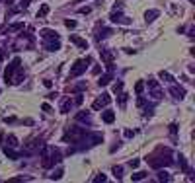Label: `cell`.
<instances>
[{
	"instance_id": "4",
	"label": "cell",
	"mask_w": 195,
	"mask_h": 183,
	"mask_svg": "<svg viewBox=\"0 0 195 183\" xmlns=\"http://www.w3.org/2000/svg\"><path fill=\"white\" fill-rule=\"evenodd\" d=\"M146 84H148V90H150V95H152L154 99H160V98L164 95V92L160 90V84L154 80V78H150V80H148Z\"/></svg>"
},
{
	"instance_id": "42",
	"label": "cell",
	"mask_w": 195,
	"mask_h": 183,
	"mask_svg": "<svg viewBox=\"0 0 195 183\" xmlns=\"http://www.w3.org/2000/svg\"><path fill=\"white\" fill-rule=\"evenodd\" d=\"M43 84L47 86V88H51V86H53V82H51V80H43Z\"/></svg>"
},
{
	"instance_id": "27",
	"label": "cell",
	"mask_w": 195,
	"mask_h": 183,
	"mask_svg": "<svg viewBox=\"0 0 195 183\" xmlns=\"http://www.w3.org/2000/svg\"><path fill=\"white\" fill-rule=\"evenodd\" d=\"M8 142H10L8 146H12V148H14V146H18V138H16L14 135H8Z\"/></svg>"
},
{
	"instance_id": "23",
	"label": "cell",
	"mask_w": 195,
	"mask_h": 183,
	"mask_svg": "<svg viewBox=\"0 0 195 183\" xmlns=\"http://www.w3.org/2000/svg\"><path fill=\"white\" fill-rule=\"evenodd\" d=\"M146 175H148L146 172H137L135 175H131V179H133V181H140V179H144Z\"/></svg>"
},
{
	"instance_id": "34",
	"label": "cell",
	"mask_w": 195,
	"mask_h": 183,
	"mask_svg": "<svg viewBox=\"0 0 195 183\" xmlns=\"http://www.w3.org/2000/svg\"><path fill=\"white\" fill-rule=\"evenodd\" d=\"M31 0H20V8H27Z\"/></svg>"
},
{
	"instance_id": "13",
	"label": "cell",
	"mask_w": 195,
	"mask_h": 183,
	"mask_svg": "<svg viewBox=\"0 0 195 183\" xmlns=\"http://www.w3.org/2000/svg\"><path fill=\"white\" fill-rule=\"evenodd\" d=\"M102 121H103V123H107V125H111V123L115 121V113H113L111 109H105V111L102 113Z\"/></svg>"
},
{
	"instance_id": "39",
	"label": "cell",
	"mask_w": 195,
	"mask_h": 183,
	"mask_svg": "<svg viewBox=\"0 0 195 183\" xmlns=\"http://www.w3.org/2000/svg\"><path fill=\"white\" fill-rule=\"evenodd\" d=\"M41 109H43V111H51V105H49V103H43V105H41Z\"/></svg>"
},
{
	"instance_id": "40",
	"label": "cell",
	"mask_w": 195,
	"mask_h": 183,
	"mask_svg": "<svg viewBox=\"0 0 195 183\" xmlns=\"http://www.w3.org/2000/svg\"><path fill=\"white\" fill-rule=\"evenodd\" d=\"M6 59V51H4V49H0V60H4Z\"/></svg>"
},
{
	"instance_id": "29",
	"label": "cell",
	"mask_w": 195,
	"mask_h": 183,
	"mask_svg": "<svg viewBox=\"0 0 195 183\" xmlns=\"http://www.w3.org/2000/svg\"><path fill=\"white\" fill-rule=\"evenodd\" d=\"M113 173H115V177H117V179H121V175H123V168H121V166H115V168H113Z\"/></svg>"
},
{
	"instance_id": "9",
	"label": "cell",
	"mask_w": 195,
	"mask_h": 183,
	"mask_svg": "<svg viewBox=\"0 0 195 183\" xmlns=\"http://www.w3.org/2000/svg\"><path fill=\"white\" fill-rule=\"evenodd\" d=\"M45 49H47V51H59L61 49V41L59 39H47L45 41Z\"/></svg>"
},
{
	"instance_id": "17",
	"label": "cell",
	"mask_w": 195,
	"mask_h": 183,
	"mask_svg": "<svg viewBox=\"0 0 195 183\" xmlns=\"http://www.w3.org/2000/svg\"><path fill=\"white\" fill-rule=\"evenodd\" d=\"M72 105H74V103H72V99H68V98L63 99V103H61V113H68Z\"/></svg>"
},
{
	"instance_id": "5",
	"label": "cell",
	"mask_w": 195,
	"mask_h": 183,
	"mask_svg": "<svg viewBox=\"0 0 195 183\" xmlns=\"http://www.w3.org/2000/svg\"><path fill=\"white\" fill-rule=\"evenodd\" d=\"M111 103V98H109V94H102V95H98V99L92 103V109H96L99 111L102 107H105V105H109Z\"/></svg>"
},
{
	"instance_id": "14",
	"label": "cell",
	"mask_w": 195,
	"mask_h": 183,
	"mask_svg": "<svg viewBox=\"0 0 195 183\" xmlns=\"http://www.w3.org/2000/svg\"><path fill=\"white\" fill-rule=\"evenodd\" d=\"M70 41H72L74 45H78L80 49H88V41H86V39H80L78 35H70Z\"/></svg>"
},
{
	"instance_id": "26",
	"label": "cell",
	"mask_w": 195,
	"mask_h": 183,
	"mask_svg": "<svg viewBox=\"0 0 195 183\" xmlns=\"http://www.w3.org/2000/svg\"><path fill=\"white\" fill-rule=\"evenodd\" d=\"M49 177H51V179H61V177H63V168H59L57 172H53Z\"/></svg>"
},
{
	"instance_id": "43",
	"label": "cell",
	"mask_w": 195,
	"mask_h": 183,
	"mask_svg": "<svg viewBox=\"0 0 195 183\" xmlns=\"http://www.w3.org/2000/svg\"><path fill=\"white\" fill-rule=\"evenodd\" d=\"M92 74H99V66H94V68H92Z\"/></svg>"
},
{
	"instance_id": "44",
	"label": "cell",
	"mask_w": 195,
	"mask_h": 183,
	"mask_svg": "<svg viewBox=\"0 0 195 183\" xmlns=\"http://www.w3.org/2000/svg\"><path fill=\"white\" fill-rule=\"evenodd\" d=\"M0 2H2V0H0Z\"/></svg>"
},
{
	"instance_id": "30",
	"label": "cell",
	"mask_w": 195,
	"mask_h": 183,
	"mask_svg": "<svg viewBox=\"0 0 195 183\" xmlns=\"http://www.w3.org/2000/svg\"><path fill=\"white\" fill-rule=\"evenodd\" d=\"M121 90H123V82H121V80H117V82L113 84V92H115V94H119Z\"/></svg>"
},
{
	"instance_id": "36",
	"label": "cell",
	"mask_w": 195,
	"mask_h": 183,
	"mask_svg": "<svg viewBox=\"0 0 195 183\" xmlns=\"http://www.w3.org/2000/svg\"><path fill=\"white\" fill-rule=\"evenodd\" d=\"M107 177L103 175V173H98V177H94V181H105Z\"/></svg>"
},
{
	"instance_id": "22",
	"label": "cell",
	"mask_w": 195,
	"mask_h": 183,
	"mask_svg": "<svg viewBox=\"0 0 195 183\" xmlns=\"http://www.w3.org/2000/svg\"><path fill=\"white\" fill-rule=\"evenodd\" d=\"M178 160H180V168H181V172L189 173V168H187V162H185V158H184V156H180Z\"/></svg>"
},
{
	"instance_id": "28",
	"label": "cell",
	"mask_w": 195,
	"mask_h": 183,
	"mask_svg": "<svg viewBox=\"0 0 195 183\" xmlns=\"http://www.w3.org/2000/svg\"><path fill=\"white\" fill-rule=\"evenodd\" d=\"M86 90V82H82V84H76L74 88H70V92H84Z\"/></svg>"
},
{
	"instance_id": "37",
	"label": "cell",
	"mask_w": 195,
	"mask_h": 183,
	"mask_svg": "<svg viewBox=\"0 0 195 183\" xmlns=\"http://www.w3.org/2000/svg\"><path fill=\"white\" fill-rule=\"evenodd\" d=\"M133 136H135V131H129V129H127L125 131V138H133Z\"/></svg>"
},
{
	"instance_id": "10",
	"label": "cell",
	"mask_w": 195,
	"mask_h": 183,
	"mask_svg": "<svg viewBox=\"0 0 195 183\" xmlns=\"http://www.w3.org/2000/svg\"><path fill=\"white\" fill-rule=\"evenodd\" d=\"M39 35L43 37L45 41H47V39H59V33H57L55 29H41Z\"/></svg>"
},
{
	"instance_id": "2",
	"label": "cell",
	"mask_w": 195,
	"mask_h": 183,
	"mask_svg": "<svg viewBox=\"0 0 195 183\" xmlns=\"http://www.w3.org/2000/svg\"><path fill=\"white\" fill-rule=\"evenodd\" d=\"M90 62H92V59H90V57H86V59H78V60L72 64L70 72H68V80H72V78H76V76H80V74H84Z\"/></svg>"
},
{
	"instance_id": "18",
	"label": "cell",
	"mask_w": 195,
	"mask_h": 183,
	"mask_svg": "<svg viewBox=\"0 0 195 183\" xmlns=\"http://www.w3.org/2000/svg\"><path fill=\"white\" fill-rule=\"evenodd\" d=\"M111 33H113V29H111V27H103V29L98 33V37H96V39H98V41H102V39H107V37H109Z\"/></svg>"
},
{
	"instance_id": "32",
	"label": "cell",
	"mask_w": 195,
	"mask_h": 183,
	"mask_svg": "<svg viewBox=\"0 0 195 183\" xmlns=\"http://www.w3.org/2000/svg\"><path fill=\"white\" fill-rule=\"evenodd\" d=\"M64 26L68 27V29H74V27H76V22H74V20H64Z\"/></svg>"
},
{
	"instance_id": "33",
	"label": "cell",
	"mask_w": 195,
	"mask_h": 183,
	"mask_svg": "<svg viewBox=\"0 0 195 183\" xmlns=\"http://www.w3.org/2000/svg\"><path fill=\"white\" fill-rule=\"evenodd\" d=\"M82 101H84V95H82V94H78L76 98H74V101H72V103H76V105H82Z\"/></svg>"
},
{
	"instance_id": "15",
	"label": "cell",
	"mask_w": 195,
	"mask_h": 183,
	"mask_svg": "<svg viewBox=\"0 0 195 183\" xmlns=\"http://www.w3.org/2000/svg\"><path fill=\"white\" fill-rule=\"evenodd\" d=\"M158 16H160V12H158V10H148L146 14H144V20H146V23H152L156 18H158Z\"/></svg>"
},
{
	"instance_id": "1",
	"label": "cell",
	"mask_w": 195,
	"mask_h": 183,
	"mask_svg": "<svg viewBox=\"0 0 195 183\" xmlns=\"http://www.w3.org/2000/svg\"><path fill=\"white\" fill-rule=\"evenodd\" d=\"M61 160H63V154H61L59 148L45 146L43 150H41V166H43V168H51V166L59 164Z\"/></svg>"
},
{
	"instance_id": "6",
	"label": "cell",
	"mask_w": 195,
	"mask_h": 183,
	"mask_svg": "<svg viewBox=\"0 0 195 183\" xmlns=\"http://www.w3.org/2000/svg\"><path fill=\"white\" fill-rule=\"evenodd\" d=\"M111 80H113V64H107V72L98 80V84H99V86H107Z\"/></svg>"
},
{
	"instance_id": "38",
	"label": "cell",
	"mask_w": 195,
	"mask_h": 183,
	"mask_svg": "<svg viewBox=\"0 0 195 183\" xmlns=\"http://www.w3.org/2000/svg\"><path fill=\"white\" fill-rule=\"evenodd\" d=\"M90 10H92V8H88V6H86V8H80L78 12H80V14H90Z\"/></svg>"
},
{
	"instance_id": "41",
	"label": "cell",
	"mask_w": 195,
	"mask_h": 183,
	"mask_svg": "<svg viewBox=\"0 0 195 183\" xmlns=\"http://www.w3.org/2000/svg\"><path fill=\"white\" fill-rule=\"evenodd\" d=\"M178 131V127H176V125H170V132H172V135H174V132H176Z\"/></svg>"
},
{
	"instance_id": "16",
	"label": "cell",
	"mask_w": 195,
	"mask_h": 183,
	"mask_svg": "<svg viewBox=\"0 0 195 183\" xmlns=\"http://www.w3.org/2000/svg\"><path fill=\"white\" fill-rule=\"evenodd\" d=\"M4 154H6V156L10 158V160H18V158L22 156V154H20V152L12 150V146H6V148H4Z\"/></svg>"
},
{
	"instance_id": "20",
	"label": "cell",
	"mask_w": 195,
	"mask_h": 183,
	"mask_svg": "<svg viewBox=\"0 0 195 183\" xmlns=\"http://www.w3.org/2000/svg\"><path fill=\"white\" fill-rule=\"evenodd\" d=\"M156 179H158V181H170L172 177H170V173H168V172H158Z\"/></svg>"
},
{
	"instance_id": "12",
	"label": "cell",
	"mask_w": 195,
	"mask_h": 183,
	"mask_svg": "<svg viewBox=\"0 0 195 183\" xmlns=\"http://www.w3.org/2000/svg\"><path fill=\"white\" fill-rule=\"evenodd\" d=\"M76 121L86 123V125H92V117H90L88 111H80V113H76Z\"/></svg>"
},
{
	"instance_id": "24",
	"label": "cell",
	"mask_w": 195,
	"mask_h": 183,
	"mask_svg": "<svg viewBox=\"0 0 195 183\" xmlns=\"http://www.w3.org/2000/svg\"><path fill=\"white\" fill-rule=\"evenodd\" d=\"M143 90H144V82H143V80H139V82L135 84V92H137V95L143 94Z\"/></svg>"
},
{
	"instance_id": "25",
	"label": "cell",
	"mask_w": 195,
	"mask_h": 183,
	"mask_svg": "<svg viewBox=\"0 0 195 183\" xmlns=\"http://www.w3.org/2000/svg\"><path fill=\"white\" fill-rule=\"evenodd\" d=\"M24 27V22H18V23H12V26H8V31H18Z\"/></svg>"
},
{
	"instance_id": "8",
	"label": "cell",
	"mask_w": 195,
	"mask_h": 183,
	"mask_svg": "<svg viewBox=\"0 0 195 183\" xmlns=\"http://www.w3.org/2000/svg\"><path fill=\"white\" fill-rule=\"evenodd\" d=\"M170 94H172L176 99H184V98H185V90L180 88V86H176V84H172V88H170Z\"/></svg>"
},
{
	"instance_id": "19",
	"label": "cell",
	"mask_w": 195,
	"mask_h": 183,
	"mask_svg": "<svg viewBox=\"0 0 195 183\" xmlns=\"http://www.w3.org/2000/svg\"><path fill=\"white\" fill-rule=\"evenodd\" d=\"M160 78H162V80H166V82H170V84H174V82H176V78L172 76V74L170 72H166V70H160V74H158Z\"/></svg>"
},
{
	"instance_id": "3",
	"label": "cell",
	"mask_w": 195,
	"mask_h": 183,
	"mask_svg": "<svg viewBox=\"0 0 195 183\" xmlns=\"http://www.w3.org/2000/svg\"><path fill=\"white\" fill-rule=\"evenodd\" d=\"M20 64H22V59L16 57V59L6 66V70H4V82H6V84H14V72L20 68Z\"/></svg>"
},
{
	"instance_id": "35",
	"label": "cell",
	"mask_w": 195,
	"mask_h": 183,
	"mask_svg": "<svg viewBox=\"0 0 195 183\" xmlns=\"http://www.w3.org/2000/svg\"><path fill=\"white\" fill-rule=\"evenodd\" d=\"M139 164H140L139 160H131V162H129V166H131L133 169H135V168H139Z\"/></svg>"
},
{
	"instance_id": "21",
	"label": "cell",
	"mask_w": 195,
	"mask_h": 183,
	"mask_svg": "<svg viewBox=\"0 0 195 183\" xmlns=\"http://www.w3.org/2000/svg\"><path fill=\"white\" fill-rule=\"evenodd\" d=\"M47 14H49V6H47V4H43V6L39 8V12H37V18H45Z\"/></svg>"
},
{
	"instance_id": "7",
	"label": "cell",
	"mask_w": 195,
	"mask_h": 183,
	"mask_svg": "<svg viewBox=\"0 0 195 183\" xmlns=\"http://www.w3.org/2000/svg\"><path fill=\"white\" fill-rule=\"evenodd\" d=\"M111 22H113V23H125V26H127V23H131V20L125 18V16H123L121 12H117V8H115V10L111 12Z\"/></svg>"
},
{
	"instance_id": "31",
	"label": "cell",
	"mask_w": 195,
	"mask_h": 183,
	"mask_svg": "<svg viewBox=\"0 0 195 183\" xmlns=\"http://www.w3.org/2000/svg\"><path fill=\"white\" fill-rule=\"evenodd\" d=\"M127 99H129V95H127V94H121V95H119V105H121V107H125Z\"/></svg>"
},
{
	"instance_id": "11",
	"label": "cell",
	"mask_w": 195,
	"mask_h": 183,
	"mask_svg": "<svg viewBox=\"0 0 195 183\" xmlns=\"http://www.w3.org/2000/svg\"><path fill=\"white\" fill-rule=\"evenodd\" d=\"M113 59H115V53L111 51V49H107V51H102V60L105 62V64H113Z\"/></svg>"
}]
</instances>
